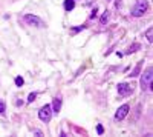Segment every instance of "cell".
Listing matches in <instances>:
<instances>
[{"label":"cell","instance_id":"cell-1","mask_svg":"<svg viewBox=\"0 0 153 137\" xmlns=\"http://www.w3.org/2000/svg\"><path fill=\"white\" fill-rule=\"evenodd\" d=\"M147 11V0H138L136 5L132 9V16L133 17H143Z\"/></svg>","mask_w":153,"mask_h":137},{"label":"cell","instance_id":"cell-2","mask_svg":"<svg viewBox=\"0 0 153 137\" xmlns=\"http://www.w3.org/2000/svg\"><path fill=\"white\" fill-rule=\"evenodd\" d=\"M152 80H153L152 68H147V71L143 74V77H141V88H143V91L152 90Z\"/></svg>","mask_w":153,"mask_h":137},{"label":"cell","instance_id":"cell-3","mask_svg":"<svg viewBox=\"0 0 153 137\" xmlns=\"http://www.w3.org/2000/svg\"><path fill=\"white\" fill-rule=\"evenodd\" d=\"M51 117H52V108H51V105H45L40 111H38V119H40L42 122H49Z\"/></svg>","mask_w":153,"mask_h":137},{"label":"cell","instance_id":"cell-4","mask_svg":"<svg viewBox=\"0 0 153 137\" xmlns=\"http://www.w3.org/2000/svg\"><path fill=\"white\" fill-rule=\"evenodd\" d=\"M25 22H26L28 25H31V26H35V28H42L43 26L42 19L34 16V14H26V16H25Z\"/></svg>","mask_w":153,"mask_h":137},{"label":"cell","instance_id":"cell-5","mask_svg":"<svg viewBox=\"0 0 153 137\" xmlns=\"http://www.w3.org/2000/svg\"><path fill=\"white\" fill-rule=\"evenodd\" d=\"M129 109H130V106L129 105H123V106H120L118 109H117V113H115V120H123L127 114H129Z\"/></svg>","mask_w":153,"mask_h":137},{"label":"cell","instance_id":"cell-6","mask_svg":"<svg viewBox=\"0 0 153 137\" xmlns=\"http://www.w3.org/2000/svg\"><path fill=\"white\" fill-rule=\"evenodd\" d=\"M132 91H133V85H129V83H120L118 85L120 96H129V94H132Z\"/></svg>","mask_w":153,"mask_h":137},{"label":"cell","instance_id":"cell-7","mask_svg":"<svg viewBox=\"0 0 153 137\" xmlns=\"http://www.w3.org/2000/svg\"><path fill=\"white\" fill-rule=\"evenodd\" d=\"M51 108H52V113H57L58 114L60 109H61V97H55L52 105H51Z\"/></svg>","mask_w":153,"mask_h":137},{"label":"cell","instance_id":"cell-8","mask_svg":"<svg viewBox=\"0 0 153 137\" xmlns=\"http://www.w3.org/2000/svg\"><path fill=\"white\" fill-rule=\"evenodd\" d=\"M75 8V0H65V9L69 12Z\"/></svg>","mask_w":153,"mask_h":137},{"label":"cell","instance_id":"cell-9","mask_svg":"<svg viewBox=\"0 0 153 137\" xmlns=\"http://www.w3.org/2000/svg\"><path fill=\"white\" fill-rule=\"evenodd\" d=\"M139 72H141V62H139V63H138V65L135 66V69H133V71H132V72L129 74V76H130V77H136Z\"/></svg>","mask_w":153,"mask_h":137},{"label":"cell","instance_id":"cell-10","mask_svg":"<svg viewBox=\"0 0 153 137\" xmlns=\"http://www.w3.org/2000/svg\"><path fill=\"white\" fill-rule=\"evenodd\" d=\"M141 48V45L139 43H133L132 46H129V49L126 51V54H130V53H135V51H138V49Z\"/></svg>","mask_w":153,"mask_h":137},{"label":"cell","instance_id":"cell-11","mask_svg":"<svg viewBox=\"0 0 153 137\" xmlns=\"http://www.w3.org/2000/svg\"><path fill=\"white\" fill-rule=\"evenodd\" d=\"M152 34H153V29H152V28H149V29L146 31V39H147V40H149L150 43H152V40H153V37H152Z\"/></svg>","mask_w":153,"mask_h":137},{"label":"cell","instance_id":"cell-12","mask_svg":"<svg viewBox=\"0 0 153 137\" xmlns=\"http://www.w3.org/2000/svg\"><path fill=\"white\" fill-rule=\"evenodd\" d=\"M109 17H110V14H109V11H106L104 14H103V17H101V20H100V22H101V25H104V23H106V22L109 20Z\"/></svg>","mask_w":153,"mask_h":137},{"label":"cell","instance_id":"cell-13","mask_svg":"<svg viewBox=\"0 0 153 137\" xmlns=\"http://www.w3.org/2000/svg\"><path fill=\"white\" fill-rule=\"evenodd\" d=\"M37 99V93H31L29 94V97H28V103H32L34 100Z\"/></svg>","mask_w":153,"mask_h":137},{"label":"cell","instance_id":"cell-14","mask_svg":"<svg viewBox=\"0 0 153 137\" xmlns=\"http://www.w3.org/2000/svg\"><path fill=\"white\" fill-rule=\"evenodd\" d=\"M6 111V105H5V102L2 100V99H0V114H3Z\"/></svg>","mask_w":153,"mask_h":137},{"label":"cell","instance_id":"cell-15","mask_svg":"<svg viewBox=\"0 0 153 137\" xmlns=\"http://www.w3.org/2000/svg\"><path fill=\"white\" fill-rule=\"evenodd\" d=\"M23 83H25V80H23L20 76H19V77H16V85H17V86H23Z\"/></svg>","mask_w":153,"mask_h":137},{"label":"cell","instance_id":"cell-16","mask_svg":"<svg viewBox=\"0 0 153 137\" xmlns=\"http://www.w3.org/2000/svg\"><path fill=\"white\" fill-rule=\"evenodd\" d=\"M86 26H84V25H81V26H78V28H72L71 31H72V34H76V32H78V31H81V29H84Z\"/></svg>","mask_w":153,"mask_h":137},{"label":"cell","instance_id":"cell-17","mask_svg":"<svg viewBox=\"0 0 153 137\" xmlns=\"http://www.w3.org/2000/svg\"><path fill=\"white\" fill-rule=\"evenodd\" d=\"M97 131H98V134H103L104 132V128L101 126V125H98V128H97Z\"/></svg>","mask_w":153,"mask_h":137},{"label":"cell","instance_id":"cell-18","mask_svg":"<svg viewBox=\"0 0 153 137\" xmlns=\"http://www.w3.org/2000/svg\"><path fill=\"white\" fill-rule=\"evenodd\" d=\"M97 12H98V8H97V6H95V9H94V11H92V14H91V19H94V17H95V16H97Z\"/></svg>","mask_w":153,"mask_h":137},{"label":"cell","instance_id":"cell-19","mask_svg":"<svg viewBox=\"0 0 153 137\" xmlns=\"http://www.w3.org/2000/svg\"><path fill=\"white\" fill-rule=\"evenodd\" d=\"M34 132H35V134H37V135H42V131H40V129H35V131H34Z\"/></svg>","mask_w":153,"mask_h":137}]
</instances>
